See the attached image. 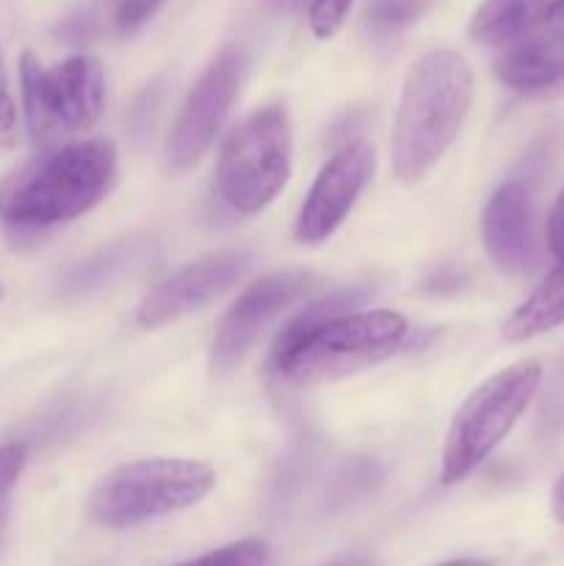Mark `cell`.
Wrapping results in <instances>:
<instances>
[{
  "instance_id": "obj_26",
  "label": "cell",
  "mask_w": 564,
  "mask_h": 566,
  "mask_svg": "<svg viewBox=\"0 0 564 566\" xmlns=\"http://www.w3.org/2000/svg\"><path fill=\"white\" fill-rule=\"evenodd\" d=\"M440 566H492L490 562H479V558H457V562H446Z\"/></svg>"
},
{
  "instance_id": "obj_1",
  "label": "cell",
  "mask_w": 564,
  "mask_h": 566,
  "mask_svg": "<svg viewBox=\"0 0 564 566\" xmlns=\"http://www.w3.org/2000/svg\"><path fill=\"white\" fill-rule=\"evenodd\" d=\"M363 291H341L307 304L274 340V368L291 385H326L393 357L407 340V318L393 310L352 313Z\"/></svg>"
},
{
  "instance_id": "obj_18",
  "label": "cell",
  "mask_w": 564,
  "mask_h": 566,
  "mask_svg": "<svg viewBox=\"0 0 564 566\" xmlns=\"http://www.w3.org/2000/svg\"><path fill=\"white\" fill-rule=\"evenodd\" d=\"M22 464H25V448L22 446L0 448V551H3L6 531H9L11 495H14V486L22 473Z\"/></svg>"
},
{
  "instance_id": "obj_16",
  "label": "cell",
  "mask_w": 564,
  "mask_h": 566,
  "mask_svg": "<svg viewBox=\"0 0 564 566\" xmlns=\"http://www.w3.org/2000/svg\"><path fill=\"white\" fill-rule=\"evenodd\" d=\"M269 564V545L260 539H241L232 545L210 551L205 556L188 558V562L171 566H265Z\"/></svg>"
},
{
  "instance_id": "obj_7",
  "label": "cell",
  "mask_w": 564,
  "mask_h": 566,
  "mask_svg": "<svg viewBox=\"0 0 564 566\" xmlns=\"http://www.w3.org/2000/svg\"><path fill=\"white\" fill-rule=\"evenodd\" d=\"M22 103L33 142L53 147L61 136L92 130L105 108V72L92 55H70L55 66L25 50L20 59Z\"/></svg>"
},
{
  "instance_id": "obj_15",
  "label": "cell",
  "mask_w": 564,
  "mask_h": 566,
  "mask_svg": "<svg viewBox=\"0 0 564 566\" xmlns=\"http://www.w3.org/2000/svg\"><path fill=\"white\" fill-rule=\"evenodd\" d=\"M564 324V258L556 260L545 280L514 307L503 324V337L509 343H525L534 337L545 335V332L556 329Z\"/></svg>"
},
{
  "instance_id": "obj_8",
  "label": "cell",
  "mask_w": 564,
  "mask_h": 566,
  "mask_svg": "<svg viewBox=\"0 0 564 566\" xmlns=\"http://www.w3.org/2000/svg\"><path fill=\"white\" fill-rule=\"evenodd\" d=\"M241 72L243 55L236 44L221 48L216 59L205 66L182 103L175 127H171L169 160L175 169H188L208 153L236 103L238 88H241Z\"/></svg>"
},
{
  "instance_id": "obj_22",
  "label": "cell",
  "mask_w": 564,
  "mask_h": 566,
  "mask_svg": "<svg viewBox=\"0 0 564 566\" xmlns=\"http://www.w3.org/2000/svg\"><path fill=\"white\" fill-rule=\"evenodd\" d=\"M547 247H551L553 258H564V188L558 193L556 205H553L551 219H547Z\"/></svg>"
},
{
  "instance_id": "obj_13",
  "label": "cell",
  "mask_w": 564,
  "mask_h": 566,
  "mask_svg": "<svg viewBox=\"0 0 564 566\" xmlns=\"http://www.w3.org/2000/svg\"><path fill=\"white\" fill-rule=\"evenodd\" d=\"M495 75L503 86L529 97L564 92V42L536 28L529 36L501 48Z\"/></svg>"
},
{
  "instance_id": "obj_19",
  "label": "cell",
  "mask_w": 564,
  "mask_h": 566,
  "mask_svg": "<svg viewBox=\"0 0 564 566\" xmlns=\"http://www.w3.org/2000/svg\"><path fill=\"white\" fill-rule=\"evenodd\" d=\"M354 0H310V31L315 39H332L346 22Z\"/></svg>"
},
{
  "instance_id": "obj_20",
  "label": "cell",
  "mask_w": 564,
  "mask_h": 566,
  "mask_svg": "<svg viewBox=\"0 0 564 566\" xmlns=\"http://www.w3.org/2000/svg\"><path fill=\"white\" fill-rule=\"evenodd\" d=\"M17 105L9 92V75H6L3 53H0V149H11L17 144Z\"/></svg>"
},
{
  "instance_id": "obj_25",
  "label": "cell",
  "mask_w": 564,
  "mask_h": 566,
  "mask_svg": "<svg viewBox=\"0 0 564 566\" xmlns=\"http://www.w3.org/2000/svg\"><path fill=\"white\" fill-rule=\"evenodd\" d=\"M263 3L269 6V9H274V11H285V9H293L299 0H263Z\"/></svg>"
},
{
  "instance_id": "obj_10",
  "label": "cell",
  "mask_w": 564,
  "mask_h": 566,
  "mask_svg": "<svg viewBox=\"0 0 564 566\" xmlns=\"http://www.w3.org/2000/svg\"><path fill=\"white\" fill-rule=\"evenodd\" d=\"M310 282H313V276L299 269H282L252 282L221 318L219 332L213 337V352H210L213 370L224 374L232 365L241 363L243 354L263 337V332L296 298L307 293Z\"/></svg>"
},
{
  "instance_id": "obj_14",
  "label": "cell",
  "mask_w": 564,
  "mask_h": 566,
  "mask_svg": "<svg viewBox=\"0 0 564 566\" xmlns=\"http://www.w3.org/2000/svg\"><path fill=\"white\" fill-rule=\"evenodd\" d=\"M556 0H484L470 20V36L490 48H506L529 36Z\"/></svg>"
},
{
  "instance_id": "obj_6",
  "label": "cell",
  "mask_w": 564,
  "mask_h": 566,
  "mask_svg": "<svg viewBox=\"0 0 564 566\" xmlns=\"http://www.w3.org/2000/svg\"><path fill=\"white\" fill-rule=\"evenodd\" d=\"M291 164L293 136L285 108L265 105L227 136L216 164V191L238 216H254L280 197Z\"/></svg>"
},
{
  "instance_id": "obj_23",
  "label": "cell",
  "mask_w": 564,
  "mask_h": 566,
  "mask_svg": "<svg viewBox=\"0 0 564 566\" xmlns=\"http://www.w3.org/2000/svg\"><path fill=\"white\" fill-rule=\"evenodd\" d=\"M540 31H545L547 36L558 39V42H564V0H556V3L547 9L545 20H542Z\"/></svg>"
},
{
  "instance_id": "obj_3",
  "label": "cell",
  "mask_w": 564,
  "mask_h": 566,
  "mask_svg": "<svg viewBox=\"0 0 564 566\" xmlns=\"http://www.w3.org/2000/svg\"><path fill=\"white\" fill-rule=\"evenodd\" d=\"M473 105V70L457 50H429L404 75L393 122V171L418 182L462 130Z\"/></svg>"
},
{
  "instance_id": "obj_2",
  "label": "cell",
  "mask_w": 564,
  "mask_h": 566,
  "mask_svg": "<svg viewBox=\"0 0 564 566\" xmlns=\"http://www.w3.org/2000/svg\"><path fill=\"white\" fill-rule=\"evenodd\" d=\"M116 180V147L105 138L59 144L0 186V221L11 235H31L88 213L108 197Z\"/></svg>"
},
{
  "instance_id": "obj_4",
  "label": "cell",
  "mask_w": 564,
  "mask_h": 566,
  "mask_svg": "<svg viewBox=\"0 0 564 566\" xmlns=\"http://www.w3.org/2000/svg\"><path fill=\"white\" fill-rule=\"evenodd\" d=\"M213 486V468L197 459H142L111 470L94 486L88 514L105 528H130L197 506Z\"/></svg>"
},
{
  "instance_id": "obj_11",
  "label": "cell",
  "mask_w": 564,
  "mask_h": 566,
  "mask_svg": "<svg viewBox=\"0 0 564 566\" xmlns=\"http://www.w3.org/2000/svg\"><path fill=\"white\" fill-rule=\"evenodd\" d=\"M376 155L365 142H352L337 149L310 186L296 219V241L307 247L330 241L337 227L348 219L359 193L374 175Z\"/></svg>"
},
{
  "instance_id": "obj_12",
  "label": "cell",
  "mask_w": 564,
  "mask_h": 566,
  "mask_svg": "<svg viewBox=\"0 0 564 566\" xmlns=\"http://www.w3.org/2000/svg\"><path fill=\"white\" fill-rule=\"evenodd\" d=\"M481 238L492 263L506 274H529L536 263L534 202L523 180L498 188L481 213Z\"/></svg>"
},
{
  "instance_id": "obj_24",
  "label": "cell",
  "mask_w": 564,
  "mask_h": 566,
  "mask_svg": "<svg viewBox=\"0 0 564 566\" xmlns=\"http://www.w3.org/2000/svg\"><path fill=\"white\" fill-rule=\"evenodd\" d=\"M551 512L558 523H564V475L556 481V486L551 492Z\"/></svg>"
},
{
  "instance_id": "obj_9",
  "label": "cell",
  "mask_w": 564,
  "mask_h": 566,
  "mask_svg": "<svg viewBox=\"0 0 564 566\" xmlns=\"http://www.w3.org/2000/svg\"><path fill=\"white\" fill-rule=\"evenodd\" d=\"M249 265H252L249 249H224L182 265L138 302L136 324L144 329H158L182 315L208 307L213 298L247 276Z\"/></svg>"
},
{
  "instance_id": "obj_27",
  "label": "cell",
  "mask_w": 564,
  "mask_h": 566,
  "mask_svg": "<svg viewBox=\"0 0 564 566\" xmlns=\"http://www.w3.org/2000/svg\"><path fill=\"white\" fill-rule=\"evenodd\" d=\"M335 566H365L363 562H343V564H335Z\"/></svg>"
},
{
  "instance_id": "obj_5",
  "label": "cell",
  "mask_w": 564,
  "mask_h": 566,
  "mask_svg": "<svg viewBox=\"0 0 564 566\" xmlns=\"http://www.w3.org/2000/svg\"><path fill=\"white\" fill-rule=\"evenodd\" d=\"M542 381L536 359H520L481 381L453 415L442 448L440 481L446 486L468 479L514 429Z\"/></svg>"
},
{
  "instance_id": "obj_21",
  "label": "cell",
  "mask_w": 564,
  "mask_h": 566,
  "mask_svg": "<svg viewBox=\"0 0 564 566\" xmlns=\"http://www.w3.org/2000/svg\"><path fill=\"white\" fill-rule=\"evenodd\" d=\"M164 0H122L119 9H116L114 22L119 28V33H133L149 20V17L158 11V6Z\"/></svg>"
},
{
  "instance_id": "obj_17",
  "label": "cell",
  "mask_w": 564,
  "mask_h": 566,
  "mask_svg": "<svg viewBox=\"0 0 564 566\" xmlns=\"http://www.w3.org/2000/svg\"><path fill=\"white\" fill-rule=\"evenodd\" d=\"M429 6L431 0H370L368 22L376 31H401V28L412 25Z\"/></svg>"
}]
</instances>
